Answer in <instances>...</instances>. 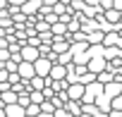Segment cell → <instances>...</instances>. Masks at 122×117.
<instances>
[{
    "label": "cell",
    "instance_id": "cell-1",
    "mask_svg": "<svg viewBox=\"0 0 122 117\" xmlns=\"http://www.w3.org/2000/svg\"><path fill=\"white\" fill-rule=\"evenodd\" d=\"M34 67H36V77H43V79H48L50 72H53V62L48 60V57H38V60L34 62Z\"/></svg>",
    "mask_w": 122,
    "mask_h": 117
},
{
    "label": "cell",
    "instance_id": "cell-2",
    "mask_svg": "<svg viewBox=\"0 0 122 117\" xmlns=\"http://www.w3.org/2000/svg\"><path fill=\"white\" fill-rule=\"evenodd\" d=\"M38 57H41V50L38 48H34V45H24L22 48V62H31L34 65Z\"/></svg>",
    "mask_w": 122,
    "mask_h": 117
},
{
    "label": "cell",
    "instance_id": "cell-3",
    "mask_svg": "<svg viewBox=\"0 0 122 117\" xmlns=\"http://www.w3.org/2000/svg\"><path fill=\"white\" fill-rule=\"evenodd\" d=\"M17 74L22 77V81H31V79L36 77V67H34L31 62H22L19 69H17Z\"/></svg>",
    "mask_w": 122,
    "mask_h": 117
},
{
    "label": "cell",
    "instance_id": "cell-4",
    "mask_svg": "<svg viewBox=\"0 0 122 117\" xmlns=\"http://www.w3.org/2000/svg\"><path fill=\"white\" fill-rule=\"evenodd\" d=\"M5 117H26V107H22L19 103L7 105V107H5Z\"/></svg>",
    "mask_w": 122,
    "mask_h": 117
},
{
    "label": "cell",
    "instance_id": "cell-5",
    "mask_svg": "<svg viewBox=\"0 0 122 117\" xmlns=\"http://www.w3.org/2000/svg\"><path fill=\"white\" fill-rule=\"evenodd\" d=\"M65 77H67L65 65H53V72H50V79L53 81H65Z\"/></svg>",
    "mask_w": 122,
    "mask_h": 117
},
{
    "label": "cell",
    "instance_id": "cell-6",
    "mask_svg": "<svg viewBox=\"0 0 122 117\" xmlns=\"http://www.w3.org/2000/svg\"><path fill=\"white\" fill-rule=\"evenodd\" d=\"M81 96H84V86H81V84H74V86L67 88V98H70V100H79Z\"/></svg>",
    "mask_w": 122,
    "mask_h": 117
},
{
    "label": "cell",
    "instance_id": "cell-7",
    "mask_svg": "<svg viewBox=\"0 0 122 117\" xmlns=\"http://www.w3.org/2000/svg\"><path fill=\"white\" fill-rule=\"evenodd\" d=\"M41 5H43V0H29V3H26V5L22 7V12H24V15L29 17V15H34L36 10H41Z\"/></svg>",
    "mask_w": 122,
    "mask_h": 117
},
{
    "label": "cell",
    "instance_id": "cell-8",
    "mask_svg": "<svg viewBox=\"0 0 122 117\" xmlns=\"http://www.w3.org/2000/svg\"><path fill=\"white\" fill-rule=\"evenodd\" d=\"M7 3H10V7H24L29 0H7Z\"/></svg>",
    "mask_w": 122,
    "mask_h": 117
},
{
    "label": "cell",
    "instance_id": "cell-9",
    "mask_svg": "<svg viewBox=\"0 0 122 117\" xmlns=\"http://www.w3.org/2000/svg\"><path fill=\"white\" fill-rule=\"evenodd\" d=\"M50 31H53V36H55V34H65V24H55Z\"/></svg>",
    "mask_w": 122,
    "mask_h": 117
},
{
    "label": "cell",
    "instance_id": "cell-10",
    "mask_svg": "<svg viewBox=\"0 0 122 117\" xmlns=\"http://www.w3.org/2000/svg\"><path fill=\"white\" fill-rule=\"evenodd\" d=\"M57 0H43V5H55Z\"/></svg>",
    "mask_w": 122,
    "mask_h": 117
},
{
    "label": "cell",
    "instance_id": "cell-11",
    "mask_svg": "<svg viewBox=\"0 0 122 117\" xmlns=\"http://www.w3.org/2000/svg\"><path fill=\"white\" fill-rule=\"evenodd\" d=\"M0 117H5V107L3 105H0Z\"/></svg>",
    "mask_w": 122,
    "mask_h": 117
},
{
    "label": "cell",
    "instance_id": "cell-12",
    "mask_svg": "<svg viewBox=\"0 0 122 117\" xmlns=\"http://www.w3.org/2000/svg\"><path fill=\"white\" fill-rule=\"evenodd\" d=\"M62 3H70V0H62Z\"/></svg>",
    "mask_w": 122,
    "mask_h": 117
}]
</instances>
